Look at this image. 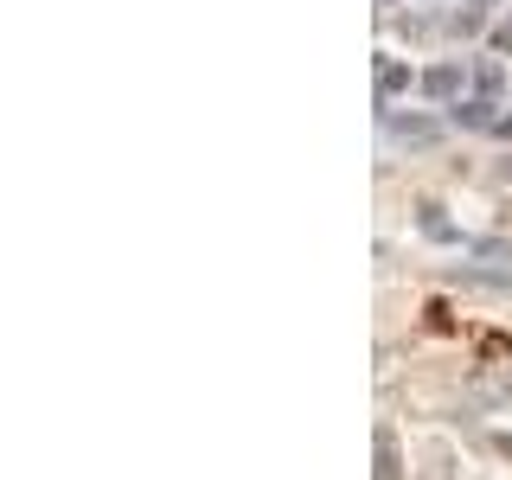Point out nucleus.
<instances>
[{"mask_svg": "<svg viewBox=\"0 0 512 480\" xmlns=\"http://www.w3.org/2000/svg\"><path fill=\"white\" fill-rule=\"evenodd\" d=\"M423 90L436 96V103H455V96H461V64H429V71H423Z\"/></svg>", "mask_w": 512, "mask_h": 480, "instance_id": "2", "label": "nucleus"}, {"mask_svg": "<svg viewBox=\"0 0 512 480\" xmlns=\"http://www.w3.org/2000/svg\"><path fill=\"white\" fill-rule=\"evenodd\" d=\"M474 7H493V0H474Z\"/></svg>", "mask_w": 512, "mask_h": 480, "instance_id": "9", "label": "nucleus"}, {"mask_svg": "<svg viewBox=\"0 0 512 480\" xmlns=\"http://www.w3.org/2000/svg\"><path fill=\"white\" fill-rule=\"evenodd\" d=\"M416 224H423V237H436V244H455V224L442 218V205H423V218H416Z\"/></svg>", "mask_w": 512, "mask_h": 480, "instance_id": "5", "label": "nucleus"}, {"mask_svg": "<svg viewBox=\"0 0 512 480\" xmlns=\"http://www.w3.org/2000/svg\"><path fill=\"white\" fill-rule=\"evenodd\" d=\"M493 128H500V135H506V141H512V116H500V122H493Z\"/></svg>", "mask_w": 512, "mask_h": 480, "instance_id": "8", "label": "nucleus"}, {"mask_svg": "<svg viewBox=\"0 0 512 480\" xmlns=\"http://www.w3.org/2000/svg\"><path fill=\"white\" fill-rule=\"evenodd\" d=\"M493 52H512V26H493Z\"/></svg>", "mask_w": 512, "mask_h": 480, "instance_id": "7", "label": "nucleus"}, {"mask_svg": "<svg viewBox=\"0 0 512 480\" xmlns=\"http://www.w3.org/2000/svg\"><path fill=\"white\" fill-rule=\"evenodd\" d=\"M384 135H391L397 148H429V141L442 135V122H429V116H384Z\"/></svg>", "mask_w": 512, "mask_h": 480, "instance_id": "1", "label": "nucleus"}, {"mask_svg": "<svg viewBox=\"0 0 512 480\" xmlns=\"http://www.w3.org/2000/svg\"><path fill=\"white\" fill-rule=\"evenodd\" d=\"M378 480H397V442H391V429H378Z\"/></svg>", "mask_w": 512, "mask_h": 480, "instance_id": "6", "label": "nucleus"}, {"mask_svg": "<svg viewBox=\"0 0 512 480\" xmlns=\"http://www.w3.org/2000/svg\"><path fill=\"white\" fill-rule=\"evenodd\" d=\"M500 116H493L487 96H474V103H455V128H493Z\"/></svg>", "mask_w": 512, "mask_h": 480, "instance_id": "4", "label": "nucleus"}, {"mask_svg": "<svg viewBox=\"0 0 512 480\" xmlns=\"http://www.w3.org/2000/svg\"><path fill=\"white\" fill-rule=\"evenodd\" d=\"M410 90V64L404 58H378V103H391V96Z\"/></svg>", "mask_w": 512, "mask_h": 480, "instance_id": "3", "label": "nucleus"}]
</instances>
